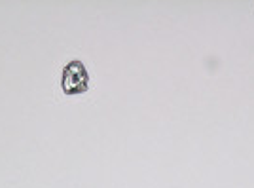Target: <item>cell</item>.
<instances>
[{
    "mask_svg": "<svg viewBox=\"0 0 254 188\" xmlns=\"http://www.w3.org/2000/svg\"><path fill=\"white\" fill-rule=\"evenodd\" d=\"M89 74L82 61H70L61 74V88L66 95H80L87 92Z\"/></svg>",
    "mask_w": 254,
    "mask_h": 188,
    "instance_id": "cell-1",
    "label": "cell"
}]
</instances>
